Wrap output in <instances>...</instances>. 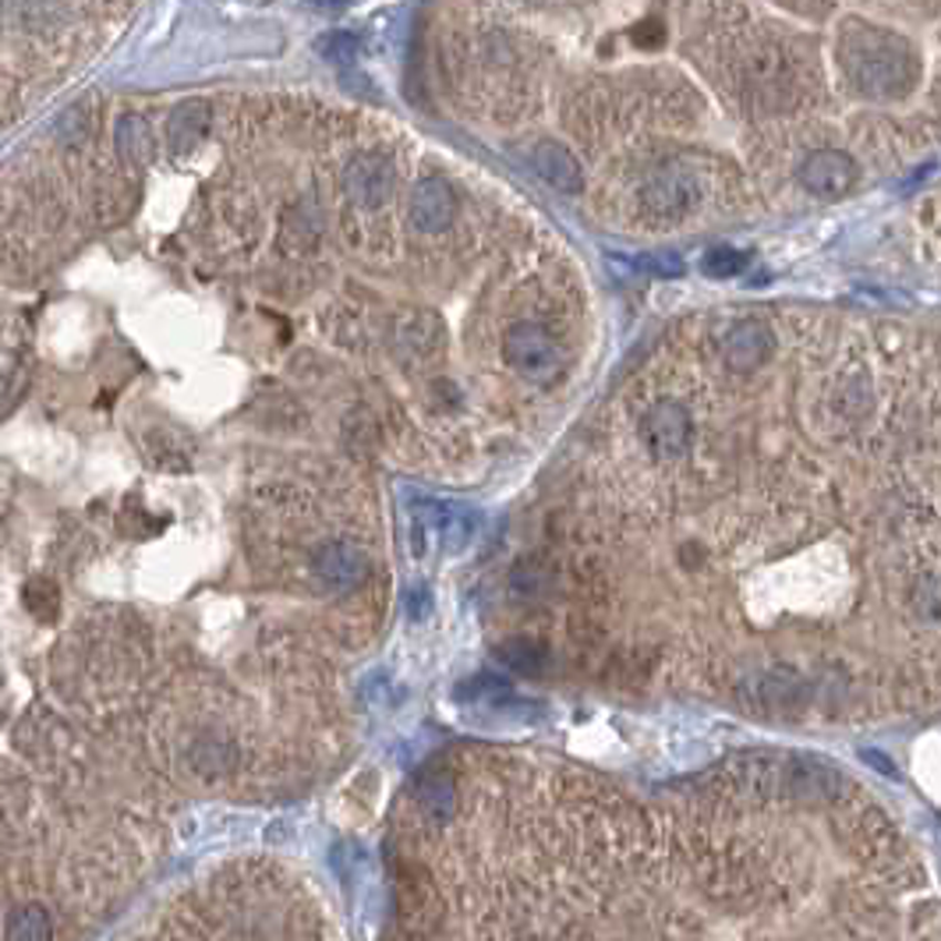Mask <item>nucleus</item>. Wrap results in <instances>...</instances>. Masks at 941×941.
<instances>
[{
    "label": "nucleus",
    "instance_id": "nucleus-16",
    "mask_svg": "<svg viewBox=\"0 0 941 941\" xmlns=\"http://www.w3.org/2000/svg\"><path fill=\"white\" fill-rule=\"evenodd\" d=\"M114 138H117V153L128 163H149V156H153V132H149V124L142 121L138 114L121 117Z\"/></svg>",
    "mask_w": 941,
    "mask_h": 941
},
{
    "label": "nucleus",
    "instance_id": "nucleus-3",
    "mask_svg": "<svg viewBox=\"0 0 941 941\" xmlns=\"http://www.w3.org/2000/svg\"><path fill=\"white\" fill-rule=\"evenodd\" d=\"M641 203L659 220H680L697 206V180L683 167H662L644 180Z\"/></svg>",
    "mask_w": 941,
    "mask_h": 941
},
{
    "label": "nucleus",
    "instance_id": "nucleus-20",
    "mask_svg": "<svg viewBox=\"0 0 941 941\" xmlns=\"http://www.w3.org/2000/svg\"><path fill=\"white\" fill-rule=\"evenodd\" d=\"M322 50L330 53V61H348V58H354L358 43L351 40V35H330V40L322 43Z\"/></svg>",
    "mask_w": 941,
    "mask_h": 941
},
{
    "label": "nucleus",
    "instance_id": "nucleus-5",
    "mask_svg": "<svg viewBox=\"0 0 941 941\" xmlns=\"http://www.w3.org/2000/svg\"><path fill=\"white\" fill-rule=\"evenodd\" d=\"M691 436H694V422L680 404H659L644 414V440L651 446V454L662 461H676L691 449Z\"/></svg>",
    "mask_w": 941,
    "mask_h": 941
},
{
    "label": "nucleus",
    "instance_id": "nucleus-12",
    "mask_svg": "<svg viewBox=\"0 0 941 941\" xmlns=\"http://www.w3.org/2000/svg\"><path fill=\"white\" fill-rule=\"evenodd\" d=\"M8 18L18 29L53 32L68 22V0H8Z\"/></svg>",
    "mask_w": 941,
    "mask_h": 941
},
{
    "label": "nucleus",
    "instance_id": "nucleus-13",
    "mask_svg": "<svg viewBox=\"0 0 941 941\" xmlns=\"http://www.w3.org/2000/svg\"><path fill=\"white\" fill-rule=\"evenodd\" d=\"M414 796H418V804L428 818L440 825L457 814V786L446 772H425L418 786H414Z\"/></svg>",
    "mask_w": 941,
    "mask_h": 941
},
{
    "label": "nucleus",
    "instance_id": "nucleus-6",
    "mask_svg": "<svg viewBox=\"0 0 941 941\" xmlns=\"http://www.w3.org/2000/svg\"><path fill=\"white\" fill-rule=\"evenodd\" d=\"M857 163L839 149H818L804 159L800 185L818 198H839L857 185Z\"/></svg>",
    "mask_w": 941,
    "mask_h": 941
},
{
    "label": "nucleus",
    "instance_id": "nucleus-21",
    "mask_svg": "<svg viewBox=\"0 0 941 941\" xmlns=\"http://www.w3.org/2000/svg\"><path fill=\"white\" fill-rule=\"evenodd\" d=\"M14 106H18V100H14V85L4 79V71H0V124H4V121L14 114Z\"/></svg>",
    "mask_w": 941,
    "mask_h": 941
},
{
    "label": "nucleus",
    "instance_id": "nucleus-7",
    "mask_svg": "<svg viewBox=\"0 0 941 941\" xmlns=\"http://www.w3.org/2000/svg\"><path fill=\"white\" fill-rule=\"evenodd\" d=\"M457 220V195L443 177H425L411 192V224L422 234H440Z\"/></svg>",
    "mask_w": 941,
    "mask_h": 941
},
{
    "label": "nucleus",
    "instance_id": "nucleus-14",
    "mask_svg": "<svg viewBox=\"0 0 941 941\" xmlns=\"http://www.w3.org/2000/svg\"><path fill=\"white\" fill-rule=\"evenodd\" d=\"M499 659L514 669V673H524V676H541L549 665V648L538 644L535 638H514L499 644Z\"/></svg>",
    "mask_w": 941,
    "mask_h": 941
},
{
    "label": "nucleus",
    "instance_id": "nucleus-15",
    "mask_svg": "<svg viewBox=\"0 0 941 941\" xmlns=\"http://www.w3.org/2000/svg\"><path fill=\"white\" fill-rule=\"evenodd\" d=\"M396 337H401V348L404 351H414L418 358H428L432 351L443 343V325L436 316L428 312H418L414 319L401 322V330H396Z\"/></svg>",
    "mask_w": 941,
    "mask_h": 941
},
{
    "label": "nucleus",
    "instance_id": "nucleus-9",
    "mask_svg": "<svg viewBox=\"0 0 941 941\" xmlns=\"http://www.w3.org/2000/svg\"><path fill=\"white\" fill-rule=\"evenodd\" d=\"M369 573V556L351 541H330L316 552V577L330 591H348Z\"/></svg>",
    "mask_w": 941,
    "mask_h": 941
},
{
    "label": "nucleus",
    "instance_id": "nucleus-18",
    "mask_svg": "<svg viewBox=\"0 0 941 941\" xmlns=\"http://www.w3.org/2000/svg\"><path fill=\"white\" fill-rule=\"evenodd\" d=\"M747 266H751V256L747 251H736V248H715L701 262V269L709 277H736V273H744Z\"/></svg>",
    "mask_w": 941,
    "mask_h": 941
},
{
    "label": "nucleus",
    "instance_id": "nucleus-17",
    "mask_svg": "<svg viewBox=\"0 0 941 941\" xmlns=\"http://www.w3.org/2000/svg\"><path fill=\"white\" fill-rule=\"evenodd\" d=\"M53 931H50V917L40 910V907H25V910H18L14 917H11V924H8V938H14V941H43V938H50Z\"/></svg>",
    "mask_w": 941,
    "mask_h": 941
},
{
    "label": "nucleus",
    "instance_id": "nucleus-11",
    "mask_svg": "<svg viewBox=\"0 0 941 941\" xmlns=\"http://www.w3.org/2000/svg\"><path fill=\"white\" fill-rule=\"evenodd\" d=\"M213 124V106L206 100H188L180 103L177 111L167 121V142H170V153H192L198 142L206 138Z\"/></svg>",
    "mask_w": 941,
    "mask_h": 941
},
{
    "label": "nucleus",
    "instance_id": "nucleus-23",
    "mask_svg": "<svg viewBox=\"0 0 941 941\" xmlns=\"http://www.w3.org/2000/svg\"><path fill=\"white\" fill-rule=\"evenodd\" d=\"M348 4H354V0H312V8H319V11H340Z\"/></svg>",
    "mask_w": 941,
    "mask_h": 941
},
{
    "label": "nucleus",
    "instance_id": "nucleus-22",
    "mask_svg": "<svg viewBox=\"0 0 941 941\" xmlns=\"http://www.w3.org/2000/svg\"><path fill=\"white\" fill-rule=\"evenodd\" d=\"M662 40H665V32L655 22H648V25H641L638 32H633V43H638V46H659Z\"/></svg>",
    "mask_w": 941,
    "mask_h": 941
},
{
    "label": "nucleus",
    "instance_id": "nucleus-4",
    "mask_svg": "<svg viewBox=\"0 0 941 941\" xmlns=\"http://www.w3.org/2000/svg\"><path fill=\"white\" fill-rule=\"evenodd\" d=\"M396 174L383 153H361L343 170V195L351 198L358 209H379L393 195Z\"/></svg>",
    "mask_w": 941,
    "mask_h": 941
},
{
    "label": "nucleus",
    "instance_id": "nucleus-10",
    "mask_svg": "<svg viewBox=\"0 0 941 941\" xmlns=\"http://www.w3.org/2000/svg\"><path fill=\"white\" fill-rule=\"evenodd\" d=\"M528 159H531V170L546 180V185H552L556 192H563V195L581 192V185H585L581 163L573 159V153L567 146H559V142H538V146L528 153Z\"/></svg>",
    "mask_w": 941,
    "mask_h": 941
},
{
    "label": "nucleus",
    "instance_id": "nucleus-19",
    "mask_svg": "<svg viewBox=\"0 0 941 941\" xmlns=\"http://www.w3.org/2000/svg\"><path fill=\"white\" fill-rule=\"evenodd\" d=\"M61 132H64V138H71V142H85L89 132H93V121H89L85 111H68L64 121H61Z\"/></svg>",
    "mask_w": 941,
    "mask_h": 941
},
{
    "label": "nucleus",
    "instance_id": "nucleus-8",
    "mask_svg": "<svg viewBox=\"0 0 941 941\" xmlns=\"http://www.w3.org/2000/svg\"><path fill=\"white\" fill-rule=\"evenodd\" d=\"M722 351H726V361H730L733 372H757L772 358V351H775V333L768 330L765 322L744 319V322H736L733 330L726 333Z\"/></svg>",
    "mask_w": 941,
    "mask_h": 941
},
{
    "label": "nucleus",
    "instance_id": "nucleus-1",
    "mask_svg": "<svg viewBox=\"0 0 941 941\" xmlns=\"http://www.w3.org/2000/svg\"><path fill=\"white\" fill-rule=\"evenodd\" d=\"M839 68L864 96L892 100L917 82L913 46L899 32L875 25H846L839 35Z\"/></svg>",
    "mask_w": 941,
    "mask_h": 941
},
{
    "label": "nucleus",
    "instance_id": "nucleus-2",
    "mask_svg": "<svg viewBox=\"0 0 941 941\" xmlns=\"http://www.w3.org/2000/svg\"><path fill=\"white\" fill-rule=\"evenodd\" d=\"M503 358L510 361V369L535 383H549L563 372L567 358L563 348L541 330L535 322H514L503 337Z\"/></svg>",
    "mask_w": 941,
    "mask_h": 941
}]
</instances>
